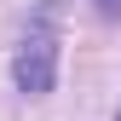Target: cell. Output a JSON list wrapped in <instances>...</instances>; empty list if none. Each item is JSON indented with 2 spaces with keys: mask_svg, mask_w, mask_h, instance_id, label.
<instances>
[{
  "mask_svg": "<svg viewBox=\"0 0 121 121\" xmlns=\"http://www.w3.org/2000/svg\"><path fill=\"white\" fill-rule=\"evenodd\" d=\"M98 12L104 17H121V0H98Z\"/></svg>",
  "mask_w": 121,
  "mask_h": 121,
  "instance_id": "7a4b0ae2",
  "label": "cell"
},
{
  "mask_svg": "<svg viewBox=\"0 0 121 121\" xmlns=\"http://www.w3.org/2000/svg\"><path fill=\"white\" fill-rule=\"evenodd\" d=\"M115 121H121V115H115Z\"/></svg>",
  "mask_w": 121,
  "mask_h": 121,
  "instance_id": "3957f363",
  "label": "cell"
},
{
  "mask_svg": "<svg viewBox=\"0 0 121 121\" xmlns=\"http://www.w3.org/2000/svg\"><path fill=\"white\" fill-rule=\"evenodd\" d=\"M17 86L29 98H40V92H52V81H58V40H52V29L46 23H35L23 35V46H17Z\"/></svg>",
  "mask_w": 121,
  "mask_h": 121,
  "instance_id": "6da1fadb",
  "label": "cell"
}]
</instances>
